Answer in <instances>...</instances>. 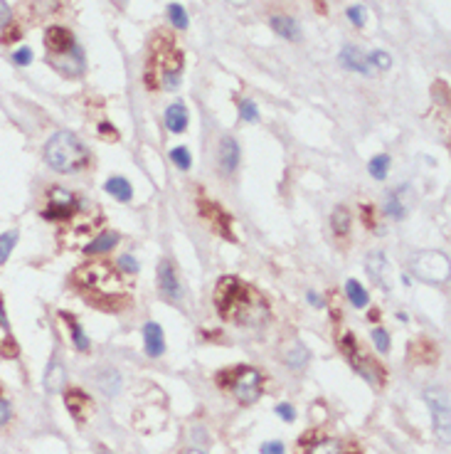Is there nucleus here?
<instances>
[{"label":"nucleus","instance_id":"f257e3e1","mask_svg":"<svg viewBox=\"0 0 451 454\" xmlns=\"http://www.w3.org/2000/svg\"><path fill=\"white\" fill-rule=\"evenodd\" d=\"M215 304L222 319L237 324H259L266 316V304L237 277H222L217 282Z\"/></svg>","mask_w":451,"mask_h":454},{"label":"nucleus","instance_id":"f03ea898","mask_svg":"<svg viewBox=\"0 0 451 454\" xmlns=\"http://www.w3.org/2000/svg\"><path fill=\"white\" fill-rule=\"evenodd\" d=\"M45 161L57 173H77L89 163V151L77 133L57 131L45 146Z\"/></svg>","mask_w":451,"mask_h":454},{"label":"nucleus","instance_id":"7ed1b4c3","mask_svg":"<svg viewBox=\"0 0 451 454\" xmlns=\"http://www.w3.org/2000/svg\"><path fill=\"white\" fill-rule=\"evenodd\" d=\"M77 279L91 291V294H104V297H108V299L124 294V284H121L119 274H116L114 269H108L106 264H102V262H99V264H86L84 269L77 274Z\"/></svg>","mask_w":451,"mask_h":454},{"label":"nucleus","instance_id":"20e7f679","mask_svg":"<svg viewBox=\"0 0 451 454\" xmlns=\"http://www.w3.org/2000/svg\"><path fill=\"white\" fill-rule=\"evenodd\" d=\"M412 272L417 274L424 282H432V284H444L449 282V257L441 255V252H434V249H424V252H417L415 260H412Z\"/></svg>","mask_w":451,"mask_h":454},{"label":"nucleus","instance_id":"39448f33","mask_svg":"<svg viewBox=\"0 0 451 454\" xmlns=\"http://www.w3.org/2000/svg\"><path fill=\"white\" fill-rule=\"evenodd\" d=\"M424 400H427L429 410L434 418V430L439 435L444 444H449V395L444 388H427L424 390Z\"/></svg>","mask_w":451,"mask_h":454},{"label":"nucleus","instance_id":"423d86ee","mask_svg":"<svg viewBox=\"0 0 451 454\" xmlns=\"http://www.w3.org/2000/svg\"><path fill=\"white\" fill-rule=\"evenodd\" d=\"M232 393L242 405H252L262 398V376L254 368H242L232 381Z\"/></svg>","mask_w":451,"mask_h":454},{"label":"nucleus","instance_id":"0eeeda50","mask_svg":"<svg viewBox=\"0 0 451 454\" xmlns=\"http://www.w3.org/2000/svg\"><path fill=\"white\" fill-rule=\"evenodd\" d=\"M158 286H161L163 297L173 299V302H178L183 297V286L178 282V277H175V269L168 260H163L161 266H158Z\"/></svg>","mask_w":451,"mask_h":454},{"label":"nucleus","instance_id":"6e6552de","mask_svg":"<svg viewBox=\"0 0 451 454\" xmlns=\"http://www.w3.org/2000/svg\"><path fill=\"white\" fill-rule=\"evenodd\" d=\"M74 207V195L67 193L65 188H52L49 190V210H45V218H67Z\"/></svg>","mask_w":451,"mask_h":454},{"label":"nucleus","instance_id":"1a4fd4ad","mask_svg":"<svg viewBox=\"0 0 451 454\" xmlns=\"http://www.w3.org/2000/svg\"><path fill=\"white\" fill-rule=\"evenodd\" d=\"M45 45H47V55H65V52H69L74 47V40L69 35V30L54 25V27H49L45 32Z\"/></svg>","mask_w":451,"mask_h":454},{"label":"nucleus","instance_id":"9d476101","mask_svg":"<svg viewBox=\"0 0 451 454\" xmlns=\"http://www.w3.org/2000/svg\"><path fill=\"white\" fill-rule=\"evenodd\" d=\"M220 168H222V173H232V170L240 166V146H237V141L232 139V136H224L222 141H220Z\"/></svg>","mask_w":451,"mask_h":454},{"label":"nucleus","instance_id":"9b49d317","mask_svg":"<svg viewBox=\"0 0 451 454\" xmlns=\"http://www.w3.org/2000/svg\"><path fill=\"white\" fill-rule=\"evenodd\" d=\"M143 341H146V353L150 358L163 356L165 351V339H163V328L156 321H148L143 326Z\"/></svg>","mask_w":451,"mask_h":454},{"label":"nucleus","instance_id":"f8f14e48","mask_svg":"<svg viewBox=\"0 0 451 454\" xmlns=\"http://www.w3.org/2000/svg\"><path fill=\"white\" fill-rule=\"evenodd\" d=\"M340 65H343L345 69H353V72H360V74L370 72V60H367L358 47H353V45H345V47L340 49Z\"/></svg>","mask_w":451,"mask_h":454},{"label":"nucleus","instance_id":"ddd939ff","mask_svg":"<svg viewBox=\"0 0 451 454\" xmlns=\"http://www.w3.org/2000/svg\"><path fill=\"white\" fill-rule=\"evenodd\" d=\"M367 274L375 279L380 284V289H390V277H387V260H385V255H380V252H373V255L367 257Z\"/></svg>","mask_w":451,"mask_h":454},{"label":"nucleus","instance_id":"4468645a","mask_svg":"<svg viewBox=\"0 0 451 454\" xmlns=\"http://www.w3.org/2000/svg\"><path fill=\"white\" fill-rule=\"evenodd\" d=\"M65 385H67L65 365H62L57 358H52V363L47 365V373H45V390H47L49 395H54V393H62Z\"/></svg>","mask_w":451,"mask_h":454},{"label":"nucleus","instance_id":"2eb2a0df","mask_svg":"<svg viewBox=\"0 0 451 454\" xmlns=\"http://www.w3.org/2000/svg\"><path fill=\"white\" fill-rule=\"evenodd\" d=\"M271 30L277 32L279 37L291 40V43L301 40V27L291 15H274V18H271Z\"/></svg>","mask_w":451,"mask_h":454},{"label":"nucleus","instance_id":"dca6fc26","mask_svg":"<svg viewBox=\"0 0 451 454\" xmlns=\"http://www.w3.org/2000/svg\"><path fill=\"white\" fill-rule=\"evenodd\" d=\"M165 126L173 133H183L187 128V109L181 102L170 104L168 109H165Z\"/></svg>","mask_w":451,"mask_h":454},{"label":"nucleus","instance_id":"f3484780","mask_svg":"<svg viewBox=\"0 0 451 454\" xmlns=\"http://www.w3.org/2000/svg\"><path fill=\"white\" fill-rule=\"evenodd\" d=\"M89 405H91V400L86 398L82 390H69V395H67V410L72 412L74 420H82L86 418V412H89Z\"/></svg>","mask_w":451,"mask_h":454},{"label":"nucleus","instance_id":"a211bd4d","mask_svg":"<svg viewBox=\"0 0 451 454\" xmlns=\"http://www.w3.org/2000/svg\"><path fill=\"white\" fill-rule=\"evenodd\" d=\"M181 69H183V55L181 52H173V55L168 57V62H165V67H163V84L168 87V89L178 87V82H181Z\"/></svg>","mask_w":451,"mask_h":454},{"label":"nucleus","instance_id":"6ab92c4d","mask_svg":"<svg viewBox=\"0 0 451 454\" xmlns=\"http://www.w3.org/2000/svg\"><path fill=\"white\" fill-rule=\"evenodd\" d=\"M104 190H106L111 198H116L119 203H128V200L133 198V188H131V183L126 181V178H108L106 185H104Z\"/></svg>","mask_w":451,"mask_h":454},{"label":"nucleus","instance_id":"aec40b11","mask_svg":"<svg viewBox=\"0 0 451 454\" xmlns=\"http://www.w3.org/2000/svg\"><path fill=\"white\" fill-rule=\"evenodd\" d=\"M119 245V232H102V235L97 237V240H91L89 245H86V252L89 255H97V252H108L111 247H116Z\"/></svg>","mask_w":451,"mask_h":454},{"label":"nucleus","instance_id":"412c9836","mask_svg":"<svg viewBox=\"0 0 451 454\" xmlns=\"http://www.w3.org/2000/svg\"><path fill=\"white\" fill-rule=\"evenodd\" d=\"M345 294H348L350 304H353L355 309H365L367 302H370L365 286H360L358 282H355V279H348V284H345Z\"/></svg>","mask_w":451,"mask_h":454},{"label":"nucleus","instance_id":"4be33fe9","mask_svg":"<svg viewBox=\"0 0 451 454\" xmlns=\"http://www.w3.org/2000/svg\"><path fill=\"white\" fill-rule=\"evenodd\" d=\"M367 170H370V176H373L375 181H385L387 173H390V156H387V153H380V156L370 158Z\"/></svg>","mask_w":451,"mask_h":454},{"label":"nucleus","instance_id":"5701e85b","mask_svg":"<svg viewBox=\"0 0 451 454\" xmlns=\"http://www.w3.org/2000/svg\"><path fill=\"white\" fill-rule=\"evenodd\" d=\"M331 227H333V232H336V235H345V232H348V227H350V212L345 210L343 205H338L336 210H333Z\"/></svg>","mask_w":451,"mask_h":454},{"label":"nucleus","instance_id":"b1692460","mask_svg":"<svg viewBox=\"0 0 451 454\" xmlns=\"http://www.w3.org/2000/svg\"><path fill=\"white\" fill-rule=\"evenodd\" d=\"M385 215L387 218H392V220H402L404 218V203L400 200V193H390L387 195V200H385Z\"/></svg>","mask_w":451,"mask_h":454},{"label":"nucleus","instance_id":"393cba45","mask_svg":"<svg viewBox=\"0 0 451 454\" xmlns=\"http://www.w3.org/2000/svg\"><path fill=\"white\" fill-rule=\"evenodd\" d=\"M99 385H102V390L106 395H116L121 388V378L116 370H104L102 376H99Z\"/></svg>","mask_w":451,"mask_h":454},{"label":"nucleus","instance_id":"a878e982","mask_svg":"<svg viewBox=\"0 0 451 454\" xmlns=\"http://www.w3.org/2000/svg\"><path fill=\"white\" fill-rule=\"evenodd\" d=\"M15 245H18V230H8L0 235V264H5Z\"/></svg>","mask_w":451,"mask_h":454},{"label":"nucleus","instance_id":"bb28decb","mask_svg":"<svg viewBox=\"0 0 451 454\" xmlns=\"http://www.w3.org/2000/svg\"><path fill=\"white\" fill-rule=\"evenodd\" d=\"M308 454H345V449L336 440H319L316 444H311Z\"/></svg>","mask_w":451,"mask_h":454},{"label":"nucleus","instance_id":"cd10ccee","mask_svg":"<svg viewBox=\"0 0 451 454\" xmlns=\"http://www.w3.org/2000/svg\"><path fill=\"white\" fill-rule=\"evenodd\" d=\"M168 20L178 30H187V12L181 3H170L168 5Z\"/></svg>","mask_w":451,"mask_h":454},{"label":"nucleus","instance_id":"c85d7f7f","mask_svg":"<svg viewBox=\"0 0 451 454\" xmlns=\"http://www.w3.org/2000/svg\"><path fill=\"white\" fill-rule=\"evenodd\" d=\"M170 158H173V163L178 166L181 170H187L190 166H193V158H190V151H187L185 146L173 148V151H170Z\"/></svg>","mask_w":451,"mask_h":454},{"label":"nucleus","instance_id":"c756f323","mask_svg":"<svg viewBox=\"0 0 451 454\" xmlns=\"http://www.w3.org/2000/svg\"><path fill=\"white\" fill-rule=\"evenodd\" d=\"M67 319V321H69V326H72V336H74V345H77L79 351H86V348H89V339H86L84 336V331H82V326H79L77 321H74L72 316H67V314H62Z\"/></svg>","mask_w":451,"mask_h":454},{"label":"nucleus","instance_id":"7c9ffc66","mask_svg":"<svg viewBox=\"0 0 451 454\" xmlns=\"http://www.w3.org/2000/svg\"><path fill=\"white\" fill-rule=\"evenodd\" d=\"M367 60H370V67H375V69H390L392 67V57L387 55L385 49H375Z\"/></svg>","mask_w":451,"mask_h":454},{"label":"nucleus","instance_id":"2f4dec72","mask_svg":"<svg viewBox=\"0 0 451 454\" xmlns=\"http://www.w3.org/2000/svg\"><path fill=\"white\" fill-rule=\"evenodd\" d=\"M306 361H308V351L301 348V345H296L294 351L286 353V363H289L291 368H301V365H306Z\"/></svg>","mask_w":451,"mask_h":454},{"label":"nucleus","instance_id":"473e14b6","mask_svg":"<svg viewBox=\"0 0 451 454\" xmlns=\"http://www.w3.org/2000/svg\"><path fill=\"white\" fill-rule=\"evenodd\" d=\"M240 116L244 119V122H257L259 119V111H257V104L252 102V99H244V102L240 104Z\"/></svg>","mask_w":451,"mask_h":454},{"label":"nucleus","instance_id":"72a5a7b5","mask_svg":"<svg viewBox=\"0 0 451 454\" xmlns=\"http://www.w3.org/2000/svg\"><path fill=\"white\" fill-rule=\"evenodd\" d=\"M373 343L380 353H387L390 351V336H387L385 328H375L373 331Z\"/></svg>","mask_w":451,"mask_h":454},{"label":"nucleus","instance_id":"f704fd0d","mask_svg":"<svg viewBox=\"0 0 451 454\" xmlns=\"http://www.w3.org/2000/svg\"><path fill=\"white\" fill-rule=\"evenodd\" d=\"M348 20L355 25V27H362V25H365V8L362 5L348 8Z\"/></svg>","mask_w":451,"mask_h":454},{"label":"nucleus","instance_id":"c9c22d12","mask_svg":"<svg viewBox=\"0 0 451 454\" xmlns=\"http://www.w3.org/2000/svg\"><path fill=\"white\" fill-rule=\"evenodd\" d=\"M12 62L18 67H27L32 62V52H30V47H20V49H15L12 52Z\"/></svg>","mask_w":451,"mask_h":454},{"label":"nucleus","instance_id":"e433bc0d","mask_svg":"<svg viewBox=\"0 0 451 454\" xmlns=\"http://www.w3.org/2000/svg\"><path fill=\"white\" fill-rule=\"evenodd\" d=\"M119 269H121V272L136 274V272H139V262H136V257L124 255V257H121V260H119Z\"/></svg>","mask_w":451,"mask_h":454},{"label":"nucleus","instance_id":"4c0bfd02","mask_svg":"<svg viewBox=\"0 0 451 454\" xmlns=\"http://www.w3.org/2000/svg\"><path fill=\"white\" fill-rule=\"evenodd\" d=\"M32 8L37 12H54L60 8V0H32Z\"/></svg>","mask_w":451,"mask_h":454},{"label":"nucleus","instance_id":"58836bf2","mask_svg":"<svg viewBox=\"0 0 451 454\" xmlns=\"http://www.w3.org/2000/svg\"><path fill=\"white\" fill-rule=\"evenodd\" d=\"M277 415L281 420H286V422H294V420H296V410L289 405V402H281V405H277Z\"/></svg>","mask_w":451,"mask_h":454},{"label":"nucleus","instance_id":"ea45409f","mask_svg":"<svg viewBox=\"0 0 451 454\" xmlns=\"http://www.w3.org/2000/svg\"><path fill=\"white\" fill-rule=\"evenodd\" d=\"M10 18H12L10 5H8L5 0H0V30H3V27H5V25L10 23Z\"/></svg>","mask_w":451,"mask_h":454},{"label":"nucleus","instance_id":"a19ab883","mask_svg":"<svg viewBox=\"0 0 451 454\" xmlns=\"http://www.w3.org/2000/svg\"><path fill=\"white\" fill-rule=\"evenodd\" d=\"M262 454H286V449L281 442H266L262 444Z\"/></svg>","mask_w":451,"mask_h":454},{"label":"nucleus","instance_id":"79ce46f5","mask_svg":"<svg viewBox=\"0 0 451 454\" xmlns=\"http://www.w3.org/2000/svg\"><path fill=\"white\" fill-rule=\"evenodd\" d=\"M10 420V402L0 398V424H5Z\"/></svg>","mask_w":451,"mask_h":454},{"label":"nucleus","instance_id":"37998d69","mask_svg":"<svg viewBox=\"0 0 451 454\" xmlns=\"http://www.w3.org/2000/svg\"><path fill=\"white\" fill-rule=\"evenodd\" d=\"M306 297H308V302H311L313 306H323V302H321V297L316 294V291H308Z\"/></svg>","mask_w":451,"mask_h":454},{"label":"nucleus","instance_id":"c03bdc74","mask_svg":"<svg viewBox=\"0 0 451 454\" xmlns=\"http://www.w3.org/2000/svg\"><path fill=\"white\" fill-rule=\"evenodd\" d=\"M111 128H114V126H111V124H102V133H104V136H106V133H108L111 139H116V133L111 131Z\"/></svg>","mask_w":451,"mask_h":454},{"label":"nucleus","instance_id":"a18cd8bd","mask_svg":"<svg viewBox=\"0 0 451 454\" xmlns=\"http://www.w3.org/2000/svg\"><path fill=\"white\" fill-rule=\"evenodd\" d=\"M5 324H8L5 321V311H3V304H0V326L5 328Z\"/></svg>","mask_w":451,"mask_h":454},{"label":"nucleus","instance_id":"49530a36","mask_svg":"<svg viewBox=\"0 0 451 454\" xmlns=\"http://www.w3.org/2000/svg\"><path fill=\"white\" fill-rule=\"evenodd\" d=\"M229 3H232V5H237V8H242V5H247L249 0H229Z\"/></svg>","mask_w":451,"mask_h":454},{"label":"nucleus","instance_id":"de8ad7c7","mask_svg":"<svg viewBox=\"0 0 451 454\" xmlns=\"http://www.w3.org/2000/svg\"><path fill=\"white\" fill-rule=\"evenodd\" d=\"M97 454H111V452H106V449H99V452H97Z\"/></svg>","mask_w":451,"mask_h":454},{"label":"nucleus","instance_id":"09e8293b","mask_svg":"<svg viewBox=\"0 0 451 454\" xmlns=\"http://www.w3.org/2000/svg\"><path fill=\"white\" fill-rule=\"evenodd\" d=\"M187 454H203V452H200V449H193V452H187Z\"/></svg>","mask_w":451,"mask_h":454}]
</instances>
